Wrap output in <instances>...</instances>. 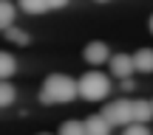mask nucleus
I'll list each match as a JSON object with an SVG mask.
<instances>
[{
  "mask_svg": "<svg viewBox=\"0 0 153 135\" xmlns=\"http://www.w3.org/2000/svg\"><path fill=\"white\" fill-rule=\"evenodd\" d=\"M102 115L111 127H128V124H133V101H128V99L108 101L102 107Z\"/></svg>",
  "mask_w": 153,
  "mask_h": 135,
  "instance_id": "obj_3",
  "label": "nucleus"
},
{
  "mask_svg": "<svg viewBox=\"0 0 153 135\" xmlns=\"http://www.w3.org/2000/svg\"><path fill=\"white\" fill-rule=\"evenodd\" d=\"M3 31H6V39H9V42H14V45H28V34L23 31V28L9 26V28H3Z\"/></svg>",
  "mask_w": 153,
  "mask_h": 135,
  "instance_id": "obj_13",
  "label": "nucleus"
},
{
  "mask_svg": "<svg viewBox=\"0 0 153 135\" xmlns=\"http://www.w3.org/2000/svg\"><path fill=\"white\" fill-rule=\"evenodd\" d=\"M14 104V87L9 85V79H0V107Z\"/></svg>",
  "mask_w": 153,
  "mask_h": 135,
  "instance_id": "obj_14",
  "label": "nucleus"
},
{
  "mask_svg": "<svg viewBox=\"0 0 153 135\" xmlns=\"http://www.w3.org/2000/svg\"><path fill=\"white\" fill-rule=\"evenodd\" d=\"M17 73V59L9 51H0V79H11Z\"/></svg>",
  "mask_w": 153,
  "mask_h": 135,
  "instance_id": "obj_9",
  "label": "nucleus"
},
{
  "mask_svg": "<svg viewBox=\"0 0 153 135\" xmlns=\"http://www.w3.org/2000/svg\"><path fill=\"white\" fill-rule=\"evenodd\" d=\"M150 118H153V104L145 101V99H136V101H133V121L148 124Z\"/></svg>",
  "mask_w": 153,
  "mask_h": 135,
  "instance_id": "obj_8",
  "label": "nucleus"
},
{
  "mask_svg": "<svg viewBox=\"0 0 153 135\" xmlns=\"http://www.w3.org/2000/svg\"><path fill=\"white\" fill-rule=\"evenodd\" d=\"M76 96H79V87L65 73H51L40 87V101L43 104H68Z\"/></svg>",
  "mask_w": 153,
  "mask_h": 135,
  "instance_id": "obj_1",
  "label": "nucleus"
},
{
  "mask_svg": "<svg viewBox=\"0 0 153 135\" xmlns=\"http://www.w3.org/2000/svg\"><path fill=\"white\" fill-rule=\"evenodd\" d=\"M133 65L142 73H153V48H139L133 54Z\"/></svg>",
  "mask_w": 153,
  "mask_h": 135,
  "instance_id": "obj_7",
  "label": "nucleus"
},
{
  "mask_svg": "<svg viewBox=\"0 0 153 135\" xmlns=\"http://www.w3.org/2000/svg\"><path fill=\"white\" fill-rule=\"evenodd\" d=\"M14 14H17V6L11 0H0V28H9L14 23Z\"/></svg>",
  "mask_w": 153,
  "mask_h": 135,
  "instance_id": "obj_10",
  "label": "nucleus"
},
{
  "mask_svg": "<svg viewBox=\"0 0 153 135\" xmlns=\"http://www.w3.org/2000/svg\"><path fill=\"white\" fill-rule=\"evenodd\" d=\"M94 3H111V0H94Z\"/></svg>",
  "mask_w": 153,
  "mask_h": 135,
  "instance_id": "obj_19",
  "label": "nucleus"
},
{
  "mask_svg": "<svg viewBox=\"0 0 153 135\" xmlns=\"http://www.w3.org/2000/svg\"><path fill=\"white\" fill-rule=\"evenodd\" d=\"M136 65H133V56L131 54H114L111 56V76L116 79H131Z\"/></svg>",
  "mask_w": 153,
  "mask_h": 135,
  "instance_id": "obj_4",
  "label": "nucleus"
},
{
  "mask_svg": "<svg viewBox=\"0 0 153 135\" xmlns=\"http://www.w3.org/2000/svg\"><path fill=\"white\" fill-rule=\"evenodd\" d=\"M148 26H150V34H153V14H150V20H148Z\"/></svg>",
  "mask_w": 153,
  "mask_h": 135,
  "instance_id": "obj_18",
  "label": "nucleus"
},
{
  "mask_svg": "<svg viewBox=\"0 0 153 135\" xmlns=\"http://www.w3.org/2000/svg\"><path fill=\"white\" fill-rule=\"evenodd\" d=\"M43 135H45V132H43Z\"/></svg>",
  "mask_w": 153,
  "mask_h": 135,
  "instance_id": "obj_20",
  "label": "nucleus"
},
{
  "mask_svg": "<svg viewBox=\"0 0 153 135\" xmlns=\"http://www.w3.org/2000/svg\"><path fill=\"white\" fill-rule=\"evenodd\" d=\"M71 0H48V9H65Z\"/></svg>",
  "mask_w": 153,
  "mask_h": 135,
  "instance_id": "obj_16",
  "label": "nucleus"
},
{
  "mask_svg": "<svg viewBox=\"0 0 153 135\" xmlns=\"http://www.w3.org/2000/svg\"><path fill=\"white\" fill-rule=\"evenodd\" d=\"M57 135H85V121H62Z\"/></svg>",
  "mask_w": 153,
  "mask_h": 135,
  "instance_id": "obj_12",
  "label": "nucleus"
},
{
  "mask_svg": "<svg viewBox=\"0 0 153 135\" xmlns=\"http://www.w3.org/2000/svg\"><path fill=\"white\" fill-rule=\"evenodd\" d=\"M85 135H111V124L105 121V115H91L85 121Z\"/></svg>",
  "mask_w": 153,
  "mask_h": 135,
  "instance_id": "obj_6",
  "label": "nucleus"
},
{
  "mask_svg": "<svg viewBox=\"0 0 153 135\" xmlns=\"http://www.w3.org/2000/svg\"><path fill=\"white\" fill-rule=\"evenodd\" d=\"M122 135H150V130H148V124H139V121H133V124L125 127V132H122Z\"/></svg>",
  "mask_w": 153,
  "mask_h": 135,
  "instance_id": "obj_15",
  "label": "nucleus"
},
{
  "mask_svg": "<svg viewBox=\"0 0 153 135\" xmlns=\"http://www.w3.org/2000/svg\"><path fill=\"white\" fill-rule=\"evenodd\" d=\"M122 90L131 93V90H133V79H122Z\"/></svg>",
  "mask_w": 153,
  "mask_h": 135,
  "instance_id": "obj_17",
  "label": "nucleus"
},
{
  "mask_svg": "<svg viewBox=\"0 0 153 135\" xmlns=\"http://www.w3.org/2000/svg\"><path fill=\"white\" fill-rule=\"evenodd\" d=\"M82 56H85L88 65H102V62L111 59V51H108V45H105V42H99V39H97V42H88L85 45Z\"/></svg>",
  "mask_w": 153,
  "mask_h": 135,
  "instance_id": "obj_5",
  "label": "nucleus"
},
{
  "mask_svg": "<svg viewBox=\"0 0 153 135\" xmlns=\"http://www.w3.org/2000/svg\"><path fill=\"white\" fill-rule=\"evenodd\" d=\"M76 87H79V99H85V101H102L111 93V79L105 73H99V70H85L79 76V82H76Z\"/></svg>",
  "mask_w": 153,
  "mask_h": 135,
  "instance_id": "obj_2",
  "label": "nucleus"
},
{
  "mask_svg": "<svg viewBox=\"0 0 153 135\" xmlns=\"http://www.w3.org/2000/svg\"><path fill=\"white\" fill-rule=\"evenodd\" d=\"M150 104H153V101H150Z\"/></svg>",
  "mask_w": 153,
  "mask_h": 135,
  "instance_id": "obj_21",
  "label": "nucleus"
},
{
  "mask_svg": "<svg viewBox=\"0 0 153 135\" xmlns=\"http://www.w3.org/2000/svg\"><path fill=\"white\" fill-rule=\"evenodd\" d=\"M20 3V11H26V14H43V11H48V0H17Z\"/></svg>",
  "mask_w": 153,
  "mask_h": 135,
  "instance_id": "obj_11",
  "label": "nucleus"
}]
</instances>
